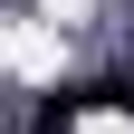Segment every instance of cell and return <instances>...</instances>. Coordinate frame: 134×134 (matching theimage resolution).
I'll use <instances>...</instances> for the list:
<instances>
[{
  "mask_svg": "<svg viewBox=\"0 0 134 134\" xmlns=\"http://www.w3.org/2000/svg\"><path fill=\"white\" fill-rule=\"evenodd\" d=\"M86 105H125V115H134V77H96V86H58V96L38 105V125H29V134H77V115H86Z\"/></svg>",
  "mask_w": 134,
  "mask_h": 134,
  "instance_id": "cell-1",
  "label": "cell"
}]
</instances>
